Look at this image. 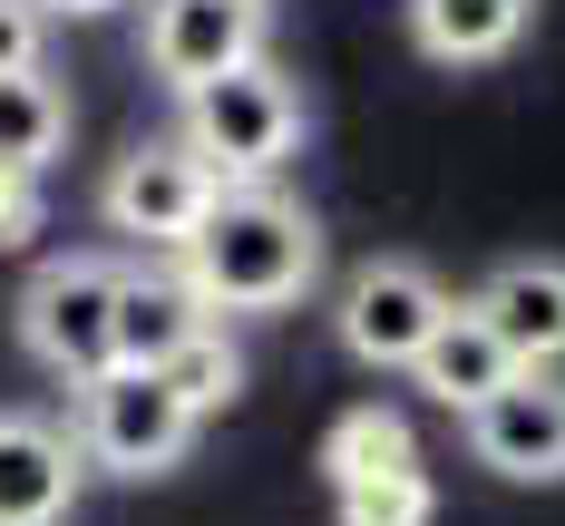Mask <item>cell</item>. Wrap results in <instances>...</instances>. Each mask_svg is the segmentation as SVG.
<instances>
[{"mask_svg": "<svg viewBox=\"0 0 565 526\" xmlns=\"http://www.w3.org/2000/svg\"><path fill=\"white\" fill-rule=\"evenodd\" d=\"M175 264L205 292V312H292L322 273V225L282 185H225Z\"/></svg>", "mask_w": 565, "mask_h": 526, "instance_id": "obj_1", "label": "cell"}, {"mask_svg": "<svg viewBox=\"0 0 565 526\" xmlns=\"http://www.w3.org/2000/svg\"><path fill=\"white\" fill-rule=\"evenodd\" d=\"M215 185H274L282 157L302 147V88L282 78L274 58H254V68H225L215 88H195L185 98V127H175Z\"/></svg>", "mask_w": 565, "mask_h": 526, "instance_id": "obj_2", "label": "cell"}, {"mask_svg": "<svg viewBox=\"0 0 565 526\" xmlns=\"http://www.w3.org/2000/svg\"><path fill=\"white\" fill-rule=\"evenodd\" d=\"M117 273L127 264H108V254H58L20 292V351L40 371H58L68 390L117 371Z\"/></svg>", "mask_w": 565, "mask_h": 526, "instance_id": "obj_3", "label": "cell"}, {"mask_svg": "<svg viewBox=\"0 0 565 526\" xmlns=\"http://www.w3.org/2000/svg\"><path fill=\"white\" fill-rule=\"evenodd\" d=\"M195 409L167 390V371H98L78 380V459L108 468V477H167L185 449H195Z\"/></svg>", "mask_w": 565, "mask_h": 526, "instance_id": "obj_4", "label": "cell"}, {"mask_svg": "<svg viewBox=\"0 0 565 526\" xmlns=\"http://www.w3.org/2000/svg\"><path fill=\"white\" fill-rule=\"evenodd\" d=\"M439 322H449V283L429 264H409V254H371L332 302V332L361 371H409Z\"/></svg>", "mask_w": 565, "mask_h": 526, "instance_id": "obj_5", "label": "cell"}, {"mask_svg": "<svg viewBox=\"0 0 565 526\" xmlns=\"http://www.w3.org/2000/svg\"><path fill=\"white\" fill-rule=\"evenodd\" d=\"M225 185L205 175V157L185 147V137H147V147H127L98 185V215L108 234L127 244H147V254H185V234L205 225V205H215Z\"/></svg>", "mask_w": 565, "mask_h": 526, "instance_id": "obj_6", "label": "cell"}, {"mask_svg": "<svg viewBox=\"0 0 565 526\" xmlns=\"http://www.w3.org/2000/svg\"><path fill=\"white\" fill-rule=\"evenodd\" d=\"M264 30H274V0H147V68L175 98H195L225 68H254Z\"/></svg>", "mask_w": 565, "mask_h": 526, "instance_id": "obj_7", "label": "cell"}, {"mask_svg": "<svg viewBox=\"0 0 565 526\" xmlns=\"http://www.w3.org/2000/svg\"><path fill=\"white\" fill-rule=\"evenodd\" d=\"M468 429V459L508 487H565V380L556 371H516L488 409L458 419Z\"/></svg>", "mask_w": 565, "mask_h": 526, "instance_id": "obj_8", "label": "cell"}, {"mask_svg": "<svg viewBox=\"0 0 565 526\" xmlns=\"http://www.w3.org/2000/svg\"><path fill=\"white\" fill-rule=\"evenodd\" d=\"M468 312L508 342L516 371H556L565 361V254H516L468 292Z\"/></svg>", "mask_w": 565, "mask_h": 526, "instance_id": "obj_9", "label": "cell"}, {"mask_svg": "<svg viewBox=\"0 0 565 526\" xmlns=\"http://www.w3.org/2000/svg\"><path fill=\"white\" fill-rule=\"evenodd\" d=\"M78 477H88V459L68 429L0 409V526H58L78 507Z\"/></svg>", "mask_w": 565, "mask_h": 526, "instance_id": "obj_10", "label": "cell"}, {"mask_svg": "<svg viewBox=\"0 0 565 526\" xmlns=\"http://www.w3.org/2000/svg\"><path fill=\"white\" fill-rule=\"evenodd\" d=\"M195 332H215V312L185 283V264H127L117 273V371H167Z\"/></svg>", "mask_w": 565, "mask_h": 526, "instance_id": "obj_11", "label": "cell"}, {"mask_svg": "<svg viewBox=\"0 0 565 526\" xmlns=\"http://www.w3.org/2000/svg\"><path fill=\"white\" fill-rule=\"evenodd\" d=\"M409 380H419L439 409H458V419H468V409H488V400L516 380V361H508V342H498L468 302H449V322H439V332H429V351L409 361Z\"/></svg>", "mask_w": 565, "mask_h": 526, "instance_id": "obj_12", "label": "cell"}, {"mask_svg": "<svg viewBox=\"0 0 565 526\" xmlns=\"http://www.w3.org/2000/svg\"><path fill=\"white\" fill-rule=\"evenodd\" d=\"M399 20H409V50L439 58V68H488V58H508L526 40V20H536V0H399Z\"/></svg>", "mask_w": 565, "mask_h": 526, "instance_id": "obj_13", "label": "cell"}, {"mask_svg": "<svg viewBox=\"0 0 565 526\" xmlns=\"http://www.w3.org/2000/svg\"><path fill=\"white\" fill-rule=\"evenodd\" d=\"M391 468H419V439H409V419L391 400H361L341 409L332 429H322V487H371V477H391Z\"/></svg>", "mask_w": 565, "mask_h": 526, "instance_id": "obj_14", "label": "cell"}, {"mask_svg": "<svg viewBox=\"0 0 565 526\" xmlns=\"http://www.w3.org/2000/svg\"><path fill=\"white\" fill-rule=\"evenodd\" d=\"M58 147H68V88L50 68L0 78V175H50Z\"/></svg>", "mask_w": 565, "mask_h": 526, "instance_id": "obj_15", "label": "cell"}, {"mask_svg": "<svg viewBox=\"0 0 565 526\" xmlns=\"http://www.w3.org/2000/svg\"><path fill=\"white\" fill-rule=\"evenodd\" d=\"M439 517V487H429V468H391V477H371V487H341L332 497V526H429Z\"/></svg>", "mask_w": 565, "mask_h": 526, "instance_id": "obj_16", "label": "cell"}, {"mask_svg": "<svg viewBox=\"0 0 565 526\" xmlns=\"http://www.w3.org/2000/svg\"><path fill=\"white\" fill-rule=\"evenodd\" d=\"M167 390L195 409V419H205V409H225L234 390H244V351L225 342V322H215V332H195V342L167 361Z\"/></svg>", "mask_w": 565, "mask_h": 526, "instance_id": "obj_17", "label": "cell"}, {"mask_svg": "<svg viewBox=\"0 0 565 526\" xmlns=\"http://www.w3.org/2000/svg\"><path fill=\"white\" fill-rule=\"evenodd\" d=\"M40 40H50V10L40 0H0V78L40 68Z\"/></svg>", "mask_w": 565, "mask_h": 526, "instance_id": "obj_18", "label": "cell"}, {"mask_svg": "<svg viewBox=\"0 0 565 526\" xmlns=\"http://www.w3.org/2000/svg\"><path fill=\"white\" fill-rule=\"evenodd\" d=\"M40 234V175H0V254H20Z\"/></svg>", "mask_w": 565, "mask_h": 526, "instance_id": "obj_19", "label": "cell"}, {"mask_svg": "<svg viewBox=\"0 0 565 526\" xmlns=\"http://www.w3.org/2000/svg\"><path fill=\"white\" fill-rule=\"evenodd\" d=\"M40 10H50V20H108L117 0H40Z\"/></svg>", "mask_w": 565, "mask_h": 526, "instance_id": "obj_20", "label": "cell"}]
</instances>
